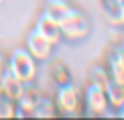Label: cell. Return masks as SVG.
I'll return each mask as SVG.
<instances>
[{"label":"cell","instance_id":"6da1fadb","mask_svg":"<svg viewBox=\"0 0 124 120\" xmlns=\"http://www.w3.org/2000/svg\"><path fill=\"white\" fill-rule=\"evenodd\" d=\"M59 29H61V39L65 41H84L90 35V18L85 16L84 10L71 6L65 12V16L59 20Z\"/></svg>","mask_w":124,"mask_h":120},{"label":"cell","instance_id":"7a4b0ae2","mask_svg":"<svg viewBox=\"0 0 124 120\" xmlns=\"http://www.w3.org/2000/svg\"><path fill=\"white\" fill-rule=\"evenodd\" d=\"M53 104H55V108H57L59 116H81V112H84L81 90L71 81L63 83V86H57Z\"/></svg>","mask_w":124,"mask_h":120},{"label":"cell","instance_id":"3957f363","mask_svg":"<svg viewBox=\"0 0 124 120\" xmlns=\"http://www.w3.org/2000/svg\"><path fill=\"white\" fill-rule=\"evenodd\" d=\"M8 69L23 83H33L37 80L39 61L35 59L24 47H16V49L8 55Z\"/></svg>","mask_w":124,"mask_h":120},{"label":"cell","instance_id":"277c9868","mask_svg":"<svg viewBox=\"0 0 124 120\" xmlns=\"http://www.w3.org/2000/svg\"><path fill=\"white\" fill-rule=\"evenodd\" d=\"M81 104H84V112L85 116H104V112H108V98L102 86L87 81V86L81 90Z\"/></svg>","mask_w":124,"mask_h":120},{"label":"cell","instance_id":"5b68a950","mask_svg":"<svg viewBox=\"0 0 124 120\" xmlns=\"http://www.w3.org/2000/svg\"><path fill=\"white\" fill-rule=\"evenodd\" d=\"M53 47H55V45L49 43V41L45 39L37 29H33V31L27 35V45H24V49H27L37 61H47V59H51V55H53Z\"/></svg>","mask_w":124,"mask_h":120},{"label":"cell","instance_id":"8992f818","mask_svg":"<svg viewBox=\"0 0 124 120\" xmlns=\"http://www.w3.org/2000/svg\"><path fill=\"white\" fill-rule=\"evenodd\" d=\"M41 98H43V94H41L39 88H35L33 83H27L24 86V92L20 94V98L16 100V114H14V118L33 116V110L37 108Z\"/></svg>","mask_w":124,"mask_h":120},{"label":"cell","instance_id":"52a82bcc","mask_svg":"<svg viewBox=\"0 0 124 120\" xmlns=\"http://www.w3.org/2000/svg\"><path fill=\"white\" fill-rule=\"evenodd\" d=\"M24 86H27V83H23L12 71L8 69V67L0 73V96L8 98V100L16 102L20 98V94L24 92Z\"/></svg>","mask_w":124,"mask_h":120},{"label":"cell","instance_id":"ba28073f","mask_svg":"<svg viewBox=\"0 0 124 120\" xmlns=\"http://www.w3.org/2000/svg\"><path fill=\"white\" fill-rule=\"evenodd\" d=\"M35 29H37L39 33H41L45 39L49 41V43H53V45H59V41H63V39H61V29H59V23H57L55 18L47 16L45 12H41V14H39L37 23H35Z\"/></svg>","mask_w":124,"mask_h":120},{"label":"cell","instance_id":"9c48e42d","mask_svg":"<svg viewBox=\"0 0 124 120\" xmlns=\"http://www.w3.org/2000/svg\"><path fill=\"white\" fill-rule=\"evenodd\" d=\"M106 71L110 75V80H116V81H124V55L122 51L114 47L110 53L106 55Z\"/></svg>","mask_w":124,"mask_h":120},{"label":"cell","instance_id":"30bf717a","mask_svg":"<svg viewBox=\"0 0 124 120\" xmlns=\"http://www.w3.org/2000/svg\"><path fill=\"white\" fill-rule=\"evenodd\" d=\"M102 12L106 20L114 27H124V8L122 0H102Z\"/></svg>","mask_w":124,"mask_h":120},{"label":"cell","instance_id":"8fae6325","mask_svg":"<svg viewBox=\"0 0 124 120\" xmlns=\"http://www.w3.org/2000/svg\"><path fill=\"white\" fill-rule=\"evenodd\" d=\"M106 98H108V106L110 108H120L124 104V81H116V80H108L104 86Z\"/></svg>","mask_w":124,"mask_h":120},{"label":"cell","instance_id":"7c38bea8","mask_svg":"<svg viewBox=\"0 0 124 120\" xmlns=\"http://www.w3.org/2000/svg\"><path fill=\"white\" fill-rule=\"evenodd\" d=\"M49 75H51V80H53L55 86H63V83L71 81V71H69V67H67L61 59H53L51 61Z\"/></svg>","mask_w":124,"mask_h":120},{"label":"cell","instance_id":"4fadbf2b","mask_svg":"<svg viewBox=\"0 0 124 120\" xmlns=\"http://www.w3.org/2000/svg\"><path fill=\"white\" fill-rule=\"evenodd\" d=\"M69 8H71V4L67 2V0H45L43 2V12L47 14V16L55 18L57 23L65 16V12Z\"/></svg>","mask_w":124,"mask_h":120},{"label":"cell","instance_id":"5bb4252c","mask_svg":"<svg viewBox=\"0 0 124 120\" xmlns=\"http://www.w3.org/2000/svg\"><path fill=\"white\" fill-rule=\"evenodd\" d=\"M33 116L35 118H53V116H59L57 114V108L51 98H41V102L37 104V108L33 110Z\"/></svg>","mask_w":124,"mask_h":120},{"label":"cell","instance_id":"9a60e30c","mask_svg":"<svg viewBox=\"0 0 124 120\" xmlns=\"http://www.w3.org/2000/svg\"><path fill=\"white\" fill-rule=\"evenodd\" d=\"M87 80H90L92 83H98V86L104 88L108 83V80H110V75H108L104 65H92L90 69H87Z\"/></svg>","mask_w":124,"mask_h":120},{"label":"cell","instance_id":"2e32d148","mask_svg":"<svg viewBox=\"0 0 124 120\" xmlns=\"http://www.w3.org/2000/svg\"><path fill=\"white\" fill-rule=\"evenodd\" d=\"M16 114V102L0 96V118H14Z\"/></svg>","mask_w":124,"mask_h":120},{"label":"cell","instance_id":"e0dca14e","mask_svg":"<svg viewBox=\"0 0 124 120\" xmlns=\"http://www.w3.org/2000/svg\"><path fill=\"white\" fill-rule=\"evenodd\" d=\"M6 67H8V57L0 53V73H2V71L6 69Z\"/></svg>","mask_w":124,"mask_h":120},{"label":"cell","instance_id":"ac0fdd59","mask_svg":"<svg viewBox=\"0 0 124 120\" xmlns=\"http://www.w3.org/2000/svg\"><path fill=\"white\" fill-rule=\"evenodd\" d=\"M116 116L118 118H124V104H122L120 108H116Z\"/></svg>","mask_w":124,"mask_h":120},{"label":"cell","instance_id":"d6986e66","mask_svg":"<svg viewBox=\"0 0 124 120\" xmlns=\"http://www.w3.org/2000/svg\"><path fill=\"white\" fill-rule=\"evenodd\" d=\"M118 49H120V51H122V55H124V39L120 41V43H118Z\"/></svg>","mask_w":124,"mask_h":120},{"label":"cell","instance_id":"ffe728a7","mask_svg":"<svg viewBox=\"0 0 124 120\" xmlns=\"http://www.w3.org/2000/svg\"><path fill=\"white\" fill-rule=\"evenodd\" d=\"M122 8H124V0H122Z\"/></svg>","mask_w":124,"mask_h":120}]
</instances>
